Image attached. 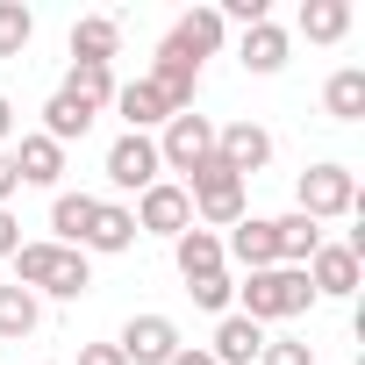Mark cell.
<instances>
[{"label": "cell", "instance_id": "cell-23", "mask_svg": "<svg viewBox=\"0 0 365 365\" xmlns=\"http://www.w3.org/2000/svg\"><path fill=\"white\" fill-rule=\"evenodd\" d=\"M351 29V0H301V36L308 43H336Z\"/></svg>", "mask_w": 365, "mask_h": 365}, {"label": "cell", "instance_id": "cell-18", "mask_svg": "<svg viewBox=\"0 0 365 365\" xmlns=\"http://www.w3.org/2000/svg\"><path fill=\"white\" fill-rule=\"evenodd\" d=\"M258 351H265V329H258L251 315H222V322H215V351H208L215 365H251Z\"/></svg>", "mask_w": 365, "mask_h": 365}, {"label": "cell", "instance_id": "cell-20", "mask_svg": "<svg viewBox=\"0 0 365 365\" xmlns=\"http://www.w3.org/2000/svg\"><path fill=\"white\" fill-rule=\"evenodd\" d=\"M237 58H244V72H258V79H272V72L287 65V29H279V22H258V29H244V43H237Z\"/></svg>", "mask_w": 365, "mask_h": 365}, {"label": "cell", "instance_id": "cell-6", "mask_svg": "<svg viewBox=\"0 0 365 365\" xmlns=\"http://www.w3.org/2000/svg\"><path fill=\"white\" fill-rule=\"evenodd\" d=\"M129 215H136V237H179V230H194V201H187V187H179V179L143 187Z\"/></svg>", "mask_w": 365, "mask_h": 365}, {"label": "cell", "instance_id": "cell-4", "mask_svg": "<svg viewBox=\"0 0 365 365\" xmlns=\"http://www.w3.org/2000/svg\"><path fill=\"white\" fill-rule=\"evenodd\" d=\"M294 215H308V222H336V215H351L358 208V172L351 165H308L301 172V187H294Z\"/></svg>", "mask_w": 365, "mask_h": 365}, {"label": "cell", "instance_id": "cell-30", "mask_svg": "<svg viewBox=\"0 0 365 365\" xmlns=\"http://www.w3.org/2000/svg\"><path fill=\"white\" fill-rule=\"evenodd\" d=\"M258 365H315V351H308V344H294V336H279V344L265 336V351H258Z\"/></svg>", "mask_w": 365, "mask_h": 365}, {"label": "cell", "instance_id": "cell-32", "mask_svg": "<svg viewBox=\"0 0 365 365\" xmlns=\"http://www.w3.org/2000/svg\"><path fill=\"white\" fill-rule=\"evenodd\" d=\"M15 194H22V179H15V158H8V150H0V208H8Z\"/></svg>", "mask_w": 365, "mask_h": 365}, {"label": "cell", "instance_id": "cell-1", "mask_svg": "<svg viewBox=\"0 0 365 365\" xmlns=\"http://www.w3.org/2000/svg\"><path fill=\"white\" fill-rule=\"evenodd\" d=\"M15 287L79 301V294L93 287V265H86V251H65V244H22V251H15Z\"/></svg>", "mask_w": 365, "mask_h": 365}, {"label": "cell", "instance_id": "cell-8", "mask_svg": "<svg viewBox=\"0 0 365 365\" xmlns=\"http://www.w3.org/2000/svg\"><path fill=\"white\" fill-rule=\"evenodd\" d=\"M158 172H165V165H158V136H136V129H129V136L108 143V187H115V194L158 187Z\"/></svg>", "mask_w": 365, "mask_h": 365}, {"label": "cell", "instance_id": "cell-31", "mask_svg": "<svg viewBox=\"0 0 365 365\" xmlns=\"http://www.w3.org/2000/svg\"><path fill=\"white\" fill-rule=\"evenodd\" d=\"M15 251H22V222L0 208V258H15Z\"/></svg>", "mask_w": 365, "mask_h": 365}, {"label": "cell", "instance_id": "cell-13", "mask_svg": "<svg viewBox=\"0 0 365 365\" xmlns=\"http://www.w3.org/2000/svg\"><path fill=\"white\" fill-rule=\"evenodd\" d=\"M8 158H15V179H22V187H58V179H65V143H51L43 129L22 136Z\"/></svg>", "mask_w": 365, "mask_h": 365}, {"label": "cell", "instance_id": "cell-21", "mask_svg": "<svg viewBox=\"0 0 365 365\" xmlns=\"http://www.w3.org/2000/svg\"><path fill=\"white\" fill-rule=\"evenodd\" d=\"M65 101H79V108H115V65H72L65 72V86H58Z\"/></svg>", "mask_w": 365, "mask_h": 365}, {"label": "cell", "instance_id": "cell-7", "mask_svg": "<svg viewBox=\"0 0 365 365\" xmlns=\"http://www.w3.org/2000/svg\"><path fill=\"white\" fill-rule=\"evenodd\" d=\"M115 351H122L129 365H172L187 344H179V322H172V315H129L122 336H115Z\"/></svg>", "mask_w": 365, "mask_h": 365}, {"label": "cell", "instance_id": "cell-15", "mask_svg": "<svg viewBox=\"0 0 365 365\" xmlns=\"http://www.w3.org/2000/svg\"><path fill=\"white\" fill-rule=\"evenodd\" d=\"M172 265H179V279H208V272H222V237L215 230H179L172 237Z\"/></svg>", "mask_w": 365, "mask_h": 365}, {"label": "cell", "instance_id": "cell-26", "mask_svg": "<svg viewBox=\"0 0 365 365\" xmlns=\"http://www.w3.org/2000/svg\"><path fill=\"white\" fill-rule=\"evenodd\" d=\"M272 237H279V265H308L315 244H322V222H308V215H279Z\"/></svg>", "mask_w": 365, "mask_h": 365}, {"label": "cell", "instance_id": "cell-12", "mask_svg": "<svg viewBox=\"0 0 365 365\" xmlns=\"http://www.w3.org/2000/svg\"><path fill=\"white\" fill-rule=\"evenodd\" d=\"M222 258H237L244 272H265V265H279V237H272V215H244V222L230 230Z\"/></svg>", "mask_w": 365, "mask_h": 365}, {"label": "cell", "instance_id": "cell-34", "mask_svg": "<svg viewBox=\"0 0 365 365\" xmlns=\"http://www.w3.org/2000/svg\"><path fill=\"white\" fill-rule=\"evenodd\" d=\"M15 136V108H8V93H0V143Z\"/></svg>", "mask_w": 365, "mask_h": 365}, {"label": "cell", "instance_id": "cell-22", "mask_svg": "<svg viewBox=\"0 0 365 365\" xmlns=\"http://www.w3.org/2000/svg\"><path fill=\"white\" fill-rule=\"evenodd\" d=\"M93 208H101L93 194H58V201H51V230H58L51 244L79 251V244H86V222H93Z\"/></svg>", "mask_w": 365, "mask_h": 365}, {"label": "cell", "instance_id": "cell-3", "mask_svg": "<svg viewBox=\"0 0 365 365\" xmlns=\"http://www.w3.org/2000/svg\"><path fill=\"white\" fill-rule=\"evenodd\" d=\"M187 201H194V222H201V230H237V222H244V179H237L222 158H208V165L187 179Z\"/></svg>", "mask_w": 365, "mask_h": 365}, {"label": "cell", "instance_id": "cell-2", "mask_svg": "<svg viewBox=\"0 0 365 365\" xmlns=\"http://www.w3.org/2000/svg\"><path fill=\"white\" fill-rule=\"evenodd\" d=\"M237 315H251L258 329L265 322H287V315H308V301H315V287H308V272L301 265H265V272H251L244 287H237Z\"/></svg>", "mask_w": 365, "mask_h": 365}, {"label": "cell", "instance_id": "cell-35", "mask_svg": "<svg viewBox=\"0 0 365 365\" xmlns=\"http://www.w3.org/2000/svg\"><path fill=\"white\" fill-rule=\"evenodd\" d=\"M172 365H215V358H208V351H194V344H187V351H179V358H172Z\"/></svg>", "mask_w": 365, "mask_h": 365}, {"label": "cell", "instance_id": "cell-25", "mask_svg": "<svg viewBox=\"0 0 365 365\" xmlns=\"http://www.w3.org/2000/svg\"><path fill=\"white\" fill-rule=\"evenodd\" d=\"M322 108H329L336 122H358V115H365V72H358V65L329 72V86H322Z\"/></svg>", "mask_w": 365, "mask_h": 365}, {"label": "cell", "instance_id": "cell-27", "mask_svg": "<svg viewBox=\"0 0 365 365\" xmlns=\"http://www.w3.org/2000/svg\"><path fill=\"white\" fill-rule=\"evenodd\" d=\"M86 129H93V108L51 93V108H43V136H51V143H72V136H86Z\"/></svg>", "mask_w": 365, "mask_h": 365}, {"label": "cell", "instance_id": "cell-14", "mask_svg": "<svg viewBox=\"0 0 365 365\" xmlns=\"http://www.w3.org/2000/svg\"><path fill=\"white\" fill-rule=\"evenodd\" d=\"M165 43H172L179 58H194V65H201V58H215V51H222V15H215V8H187V15L172 22V36H165Z\"/></svg>", "mask_w": 365, "mask_h": 365}, {"label": "cell", "instance_id": "cell-16", "mask_svg": "<svg viewBox=\"0 0 365 365\" xmlns=\"http://www.w3.org/2000/svg\"><path fill=\"white\" fill-rule=\"evenodd\" d=\"M115 108H122V122H129L136 136H150V129H165V122H172V108H165V93H158L150 79H129V86H115Z\"/></svg>", "mask_w": 365, "mask_h": 365}, {"label": "cell", "instance_id": "cell-5", "mask_svg": "<svg viewBox=\"0 0 365 365\" xmlns=\"http://www.w3.org/2000/svg\"><path fill=\"white\" fill-rule=\"evenodd\" d=\"M208 158H215V122H208V115L187 108V115L165 122V136H158V165H165V172H187V179H194ZM187 179H179V187H187Z\"/></svg>", "mask_w": 365, "mask_h": 365}, {"label": "cell", "instance_id": "cell-17", "mask_svg": "<svg viewBox=\"0 0 365 365\" xmlns=\"http://www.w3.org/2000/svg\"><path fill=\"white\" fill-rule=\"evenodd\" d=\"M79 251H108V258H115V251H136V215H129L122 201H101L93 222H86V244H79Z\"/></svg>", "mask_w": 365, "mask_h": 365}, {"label": "cell", "instance_id": "cell-11", "mask_svg": "<svg viewBox=\"0 0 365 365\" xmlns=\"http://www.w3.org/2000/svg\"><path fill=\"white\" fill-rule=\"evenodd\" d=\"M150 86L165 93V108H172V115H187V108H194V93H201V65H194V58H179L172 43H158V65H150Z\"/></svg>", "mask_w": 365, "mask_h": 365}, {"label": "cell", "instance_id": "cell-9", "mask_svg": "<svg viewBox=\"0 0 365 365\" xmlns=\"http://www.w3.org/2000/svg\"><path fill=\"white\" fill-rule=\"evenodd\" d=\"M215 158H222L237 179H251V172L272 165V136H265L258 122H230V129H215Z\"/></svg>", "mask_w": 365, "mask_h": 365}, {"label": "cell", "instance_id": "cell-19", "mask_svg": "<svg viewBox=\"0 0 365 365\" xmlns=\"http://www.w3.org/2000/svg\"><path fill=\"white\" fill-rule=\"evenodd\" d=\"M115 43H122V22H115V15H86V22H72V65H108Z\"/></svg>", "mask_w": 365, "mask_h": 365}, {"label": "cell", "instance_id": "cell-24", "mask_svg": "<svg viewBox=\"0 0 365 365\" xmlns=\"http://www.w3.org/2000/svg\"><path fill=\"white\" fill-rule=\"evenodd\" d=\"M36 322H43V308L29 287H0V336L22 344V336H36Z\"/></svg>", "mask_w": 365, "mask_h": 365}, {"label": "cell", "instance_id": "cell-10", "mask_svg": "<svg viewBox=\"0 0 365 365\" xmlns=\"http://www.w3.org/2000/svg\"><path fill=\"white\" fill-rule=\"evenodd\" d=\"M301 272H308V287L329 294V301L358 294V251H351V244H315V258H308Z\"/></svg>", "mask_w": 365, "mask_h": 365}, {"label": "cell", "instance_id": "cell-29", "mask_svg": "<svg viewBox=\"0 0 365 365\" xmlns=\"http://www.w3.org/2000/svg\"><path fill=\"white\" fill-rule=\"evenodd\" d=\"M187 294H194V308H215V315H230V301H237V279H230V272H208V279H187Z\"/></svg>", "mask_w": 365, "mask_h": 365}, {"label": "cell", "instance_id": "cell-33", "mask_svg": "<svg viewBox=\"0 0 365 365\" xmlns=\"http://www.w3.org/2000/svg\"><path fill=\"white\" fill-rule=\"evenodd\" d=\"M79 365H129V358H122L115 344H86V351H79Z\"/></svg>", "mask_w": 365, "mask_h": 365}, {"label": "cell", "instance_id": "cell-28", "mask_svg": "<svg viewBox=\"0 0 365 365\" xmlns=\"http://www.w3.org/2000/svg\"><path fill=\"white\" fill-rule=\"evenodd\" d=\"M36 36V15L22 0H0V58H22V43Z\"/></svg>", "mask_w": 365, "mask_h": 365}]
</instances>
